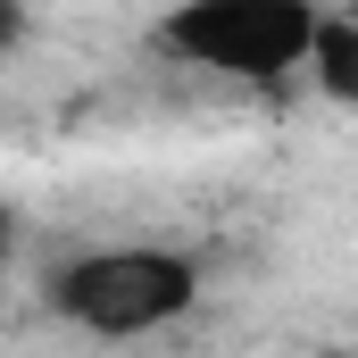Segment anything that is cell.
Here are the masks:
<instances>
[{
    "label": "cell",
    "mask_w": 358,
    "mask_h": 358,
    "mask_svg": "<svg viewBox=\"0 0 358 358\" xmlns=\"http://www.w3.org/2000/svg\"><path fill=\"white\" fill-rule=\"evenodd\" d=\"M192 300H200V267L159 242H108V250H84L50 275V308L100 342L167 334L176 317H192Z\"/></svg>",
    "instance_id": "6da1fadb"
},
{
    "label": "cell",
    "mask_w": 358,
    "mask_h": 358,
    "mask_svg": "<svg viewBox=\"0 0 358 358\" xmlns=\"http://www.w3.org/2000/svg\"><path fill=\"white\" fill-rule=\"evenodd\" d=\"M308 34H317V0H176L159 17L167 59L200 67V76H234V84L300 76Z\"/></svg>",
    "instance_id": "7a4b0ae2"
},
{
    "label": "cell",
    "mask_w": 358,
    "mask_h": 358,
    "mask_svg": "<svg viewBox=\"0 0 358 358\" xmlns=\"http://www.w3.org/2000/svg\"><path fill=\"white\" fill-rule=\"evenodd\" d=\"M25 34H34L25 0H0V59H8V50H25Z\"/></svg>",
    "instance_id": "277c9868"
},
{
    "label": "cell",
    "mask_w": 358,
    "mask_h": 358,
    "mask_svg": "<svg viewBox=\"0 0 358 358\" xmlns=\"http://www.w3.org/2000/svg\"><path fill=\"white\" fill-rule=\"evenodd\" d=\"M308 76L325 100H350L358 108V0L317 8V34H308Z\"/></svg>",
    "instance_id": "3957f363"
}]
</instances>
